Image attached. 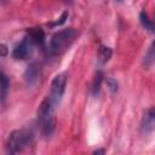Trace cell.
Returning <instances> with one entry per match:
<instances>
[{"mask_svg": "<svg viewBox=\"0 0 155 155\" xmlns=\"http://www.w3.org/2000/svg\"><path fill=\"white\" fill-rule=\"evenodd\" d=\"M38 126L44 136L48 137L53 133L56 127V119L53 114V103L50 97L45 98L38 109Z\"/></svg>", "mask_w": 155, "mask_h": 155, "instance_id": "6da1fadb", "label": "cell"}, {"mask_svg": "<svg viewBox=\"0 0 155 155\" xmlns=\"http://www.w3.org/2000/svg\"><path fill=\"white\" fill-rule=\"evenodd\" d=\"M33 139H34V133L29 128L16 130L8 136V140L6 144L7 151L10 154H17L24 150L27 147H29Z\"/></svg>", "mask_w": 155, "mask_h": 155, "instance_id": "7a4b0ae2", "label": "cell"}, {"mask_svg": "<svg viewBox=\"0 0 155 155\" xmlns=\"http://www.w3.org/2000/svg\"><path fill=\"white\" fill-rule=\"evenodd\" d=\"M78 31L74 28H67L54 33L50 41V50L53 54H61L67 51L74 42Z\"/></svg>", "mask_w": 155, "mask_h": 155, "instance_id": "3957f363", "label": "cell"}, {"mask_svg": "<svg viewBox=\"0 0 155 155\" xmlns=\"http://www.w3.org/2000/svg\"><path fill=\"white\" fill-rule=\"evenodd\" d=\"M67 80H68V75L65 73H61L53 78V80L51 82V94H50V99L52 101L53 104L59 103V101L65 91Z\"/></svg>", "mask_w": 155, "mask_h": 155, "instance_id": "277c9868", "label": "cell"}, {"mask_svg": "<svg viewBox=\"0 0 155 155\" xmlns=\"http://www.w3.org/2000/svg\"><path fill=\"white\" fill-rule=\"evenodd\" d=\"M34 42L30 40V38L27 35L19 44H17L12 51V57L15 59H25L28 58L31 52H33V47H34Z\"/></svg>", "mask_w": 155, "mask_h": 155, "instance_id": "5b68a950", "label": "cell"}, {"mask_svg": "<svg viewBox=\"0 0 155 155\" xmlns=\"http://www.w3.org/2000/svg\"><path fill=\"white\" fill-rule=\"evenodd\" d=\"M155 126V110L153 107H150L143 115L140 121V131L143 134H149L154 131Z\"/></svg>", "mask_w": 155, "mask_h": 155, "instance_id": "8992f818", "label": "cell"}, {"mask_svg": "<svg viewBox=\"0 0 155 155\" xmlns=\"http://www.w3.org/2000/svg\"><path fill=\"white\" fill-rule=\"evenodd\" d=\"M40 79V65L34 62L28 65L25 73H24V80L27 86H34Z\"/></svg>", "mask_w": 155, "mask_h": 155, "instance_id": "52a82bcc", "label": "cell"}, {"mask_svg": "<svg viewBox=\"0 0 155 155\" xmlns=\"http://www.w3.org/2000/svg\"><path fill=\"white\" fill-rule=\"evenodd\" d=\"M27 35L30 38V40L34 42V45H38V46L45 45L46 36H45V33L41 28H30L27 31Z\"/></svg>", "mask_w": 155, "mask_h": 155, "instance_id": "ba28073f", "label": "cell"}, {"mask_svg": "<svg viewBox=\"0 0 155 155\" xmlns=\"http://www.w3.org/2000/svg\"><path fill=\"white\" fill-rule=\"evenodd\" d=\"M111 54H113V50H111L110 47L103 46V45L99 46V48H98V61H99L102 64L107 63V62L110 59Z\"/></svg>", "mask_w": 155, "mask_h": 155, "instance_id": "9c48e42d", "label": "cell"}, {"mask_svg": "<svg viewBox=\"0 0 155 155\" xmlns=\"http://www.w3.org/2000/svg\"><path fill=\"white\" fill-rule=\"evenodd\" d=\"M8 87H10L8 78H7L2 71H0V97H1L2 101H4V99L6 98V96H7Z\"/></svg>", "mask_w": 155, "mask_h": 155, "instance_id": "30bf717a", "label": "cell"}, {"mask_svg": "<svg viewBox=\"0 0 155 155\" xmlns=\"http://www.w3.org/2000/svg\"><path fill=\"white\" fill-rule=\"evenodd\" d=\"M139 21H140V24H142L143 28H145V29L149 30L150 33L154 31V23H153V21L148 17V13L145 12V10H143V11L140 12V15H139Z\"/></svg>", "mask_w": 155, "mask_h": 155, "instance_id": "8fae6325", "label": "cell"}, {"mask_svg": "<svg viewBox=\"0 0 155 155\" xmlns=\"http://www.w3.org/2000/svg\"><path fill=\"white\" fill-rule=\"evenodd\" d=\"M103 73L99 70V71H97L96 73V75H94V78H93V81H92V88H91V91H92V94H98V92H99V90H101V86H102V82H103Z\"/></svg>", "mask_w": 155, "mask_h": 155, "instance_id": "7c38bea8", "label": "cell"}, {"mask_svg": "<svg viewBox=\"0 0 155 155\" xmlns=\"http://www.w3.org/2000/svg\"><path fill=\"white\" fill-rule=\"evenodd\" d=\"M154 58H155V53H154V46L151 45L148 50V52L144 56V65L147 68H150L154 64Z\"/></svg>", "mask_w": 155, "mask_h": 155, "instance_id": "4fadbf2b", "label": "cell"}, {"mask_svg": "<svg viewBox=\"0 0 155 155\" xmlns=\"http://www.w3.org/2000/svg\"><path fill=\"white\" fill-rule=\"evenodd\" d=\"M107 86H108V88H109V91L111 93H115L117 91V88H119L117 81L115 79H113V78H107Z\"/></svg>", "mask_w": 155, "mask_h": 155, "instance_id": "5bb4252c", "label": "cell"}, {"mask_svg": "<svg viewBox=\"0 0 155 155\" xmlns=\"http://www.w3.org/2000/svg\"><path fill=\"white\" fill-rule=\"evenodd\" d=\"M68 16H69V13L65 11V12H63V15H62V16L58 18V21H56L54 23H50L48 25H50V27H57V25H61V24H63V23L67 21Z\"/></svg>", "mask_w": 155, "mask_h": 155, "instance_id": "9a60e30c", "label": "cell"}, {"mask_svg": "<svg viewBox=\"0 0 155 155\" xmlns=\"http://www.w3.org/2000/svg\"><path fill=\"white\" fill-rule=\"evenodd\" d=\"M0 54L1 56H6L7 54V47L5 45H0Z\"/></svg>", "mask_w": 155, "mask_h": 155, "instance_id": "2e32d148", "label": "cell"}, {"mask_svg": "<svg viewBox=\"0 0 155 155\" xmlns=\"http://www.w3.org/2000/svg\"><path fill=\"white\" fill-rule=\"evenodd\" d=\"M104 153H105L104 149H99V150H94L93 151V154H104Z\"/></svg>", "mask_w": 155, "mask_h": 155, "instance_id": "e0dca14e", "label": "cell"}, {"mask_svg": "<svg viewBox=\"0 0 155 155\" xmlns=\"http://www.w3.org/2000/svg\"><path fill=\"white\" fill-rule=\"evenodd\" d=\"M116 1H122V0H116Z\"/></svg>", "mask_w": 155, "mask_h": 155, "instance_id": "ac0fdd59", "label": "cell"}]
</instances>
